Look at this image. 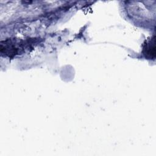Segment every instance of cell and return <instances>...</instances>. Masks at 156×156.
<instances>
[{
    "label": "cell",
    "instance_id": "obj_1",
    "mask_svg": "<svg viewBox=\"0 0 156 156\" xmlns=\"http://www.w3.org/2000/svg\"><path fill=\"white\" fill-rule=\"evenodd\" d=\"M143 54L149 59H154L155 57V46L154 37L146 41L143 46Z\"/></svg>",
    "mask_w": 156,
    "mask_h": 156
}]
</instances>
